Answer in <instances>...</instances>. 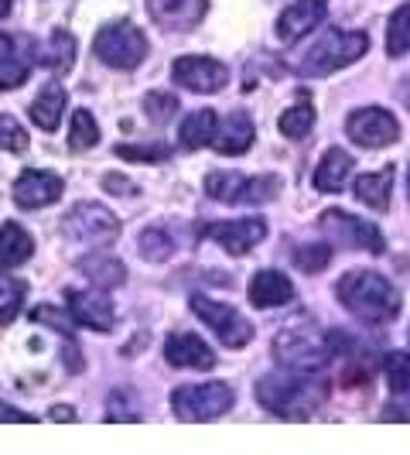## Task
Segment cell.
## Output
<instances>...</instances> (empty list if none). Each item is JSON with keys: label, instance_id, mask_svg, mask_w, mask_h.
Here are the masks:
<instances>
[{"label": "cell", "instance_id": "1", "mask_svg": "<svg viewBox=\"0 0 410 455\" xmlns=\"http://www.w3.org/2000/svg\"><path fill=\"white\" fill-rule=\"evenodd\" d=\"M325 394L328 384L315 380V370H277L256 384V401L271 414L291 421H304L325 401Z\"/></svg>", "mask_w": 410, "mask_h": 455}, {"label": "cell", "instance_id": "2", "mask_svg": "<svg viewBox=\"0 0 410 455\" xmlns=\"http://www.w3.org/2000/svg\"><path fill=\"white\" fill-rule=\"evenodd\" d=\"M335 295L356 319L363 322H390L400 312V295L393 291L387 277L376 271H352L339 277Z\"/></svg>", "mask_w": 410, "mask_h": 455}, {"label": "cell", "instance_id": "3", "mask_svg": "<svg viewBox=\"0 0 410 455\" xmlns=\"http://www.w3.org/2000/svg\"><path fill=\"white\" fill-rule=\"evenodd\" d=\"M369 48V38L363 31H328L315 48L301 59V76H332L339 68L359 62Z\"/></svg>", "mask_w": 410, "mask_h": 455}, {"label": "cell", "instance_id": "4", "mask_svg": "<svg viewBox=\"0 0 410 455\" xmlns=\"http://www.w3.org/2000/svg\"><path fill=\"white\" fill-rule=\"evenodd\" d=\"M92 52H96L110 68L130 72V68H137L144 62V55H147V38H144V31H140L137 24L114 21L96 31Z\"/></svg>", "mask_w": 410, "mask_h": 455}, {"label": "cell", "instance_id": "5", "mask_svg": "<svg viewBox=\"0 0 410 455\" xmlns=\"http://www.w3.org/2000/svg\"><path fill=\"white\" fill-rule=\"evenodd\" d=\"M171 408L178 421H216L233 408V387L223 380H209V384H192V387H178L171 394Z\"/></svg>", "mask_w": 410, "mask_h": 455}, {"label": "cell", "instance_id": "6", "mask_svg": "<svg viewBox=\"0 0 410 455\" xmlns=\"http://www.w3.org/2000/svg\"><path fill=\"white\" fill-rule=\"evenodd\" d=\"M205 192L219 203H271L280 192L277 175H240V172H209L205 175Z\"/></svg>", "mask_w": 410, "mask_h": 455}, {"label": "cell", "instance_id": "7", "mask_svg": "<svg viewBox=\"0 0 410 455\" xmlns=\"http://www.w3.org/2000/svg\"><path fill=\"white\" fill-rule=\"evenodd\" d=\"M273 360L288 370H321L332 360V349L311 329H288L273 339Z\"/></svg>", "mask_w": 410, "mask_h": 455}, {"label": "cell", "instance_id": "8", "mask_svg": "<svg viewBox=\"0 0 410 455\" xmlns=\"http://www.w3.org/2000/svg\"><path fill=\"white\" fill-rule=\"evenodd\" d=\"M62 229H66L68 240L75 243H114L120 236V220L106 205H96V203H79L66 220H62Z\"/></svg>", "mask_w": 410, "mask_h": 455}, {"label": "cell", "instance_id": "9", "mask_svg": "<svg viewBox=\"0 0 410 455\" xmlns=\"http://www.w3.org/2000/svg\"><path fill=\"white\" fill-rule=\"evenodd\" d=\"M319 227L325 236L339 240L342 247H352V251L383 253V247H387L383 233L373 227V223H366L359 216H349V212H342V209H325Z\"/></svg>", "mask_w": 410, "mask_h": 455}, {"label": "cell", "instance_id": "10", "mask_svg": "<svg viewBox=\"0 0 410 455\" xmlns=\"http://www.w3.org/2000/svg\"><path fill=\"white\" fill-rule=\"evenodd\" d=\"M192 312H195L229 349H243V346L253 339V325L243 319L233 305L212 301V298H205V295H192Z\"/></svg>", "mask_w": 410, "mask_h": 455}, {"label": "cell", "instance_id": "11", "mask_svg": "<svg viewBox=\"0 0 410 455\" xmlns=\"http://www.w3.org/2000/svg\"><path fill=\"white\" fill-rule=\"evenodd\" d=\"M345 134L352 137L359 148H387L400 137V124L390 110L380 107H363V110H352L345 120Z\"/></svg>", "mask_w": 410, "mask_h": 455}, {"label": "cell", "instance_id": "12", "mask_svg": "<svg viewBox=\"0 0 410 455\" xmlns=\"http://www.w3.org/2000/svg\"><path fill=\"white\" fill-rule=\"evenodd\" d=\"M171 79L192 92H219L229 83V68L205 55H182L171 66Z\"/></svg>", "mask_w": 410, "mask_h": 455}, {"label": "cell", "instance_id": "13", "mask_svg": "<svg viewBox=\"0 0 410 455\" xmlns=\"http://www.w3.org/2000/svg\"><path fill=\"white\" fill-rule=\"evenodd\" d=\"M202 236L216 240L219 247L233 257H243L250 253L264 236H267V220L260 216H247V220H236V223H209L202 229Z\"/></svg>", "mask_w": 410, "mask_h": 455}, {"label": "cell", "instance_id": "14", "mask_svg": "<svg viewBox=\"0 0 410 455\" xmlns=\"http://www.w3.org/2000/svg\"><path fill=\"white\" fill-rule=\"evenodd\" d=\"M62 192H66V182L55 172L28 168L14 182V203L21 209H42V205H51L55 199H62Z\"/></svg>", "mask_w": 410, "mask_h": 455}, {"label": "cell", "instance_id": "15", "mask_svg": "<svg viewBox=\"0 0 410 455\" xmlns=\"http://www.w3.org/2000/svg\"><path fill=\"white\" fill-rule=\"evenodd\" d=\"M328 0H295L280 18H277V38L295 45L304 35H311L321 21H325Z\"/></svg>", "mask_w": 410, "mask_h": 455}, {"label": "cell", "instance_id": "16", "mask_svg": "<svg viewBox=\"0 0 410 455\" xmlns=\"http://www.w3.org/2000/svg\"><path fill=\"white\" fill-rule=\"evenodd\" d=\"M68 308H72V319L86 329H96V332H110L116 322L114 301L103 288L96 291H68Z\"/></svg>", "mask_w": 410, "mask_h": 455}, {"label": "cell", "instance_id": "17", "mask_svg": "<svg viewBox=\"0 0 410 455\" xmlns=\"http://www.w3.org/2000/svg\"><path fill=\"white\" fill-rule=\"evenodd\" d=\"M209 0H147L151 18L168 31H188L205 18Z\"/></svg>", "mask_w": 410, "mask_h": 455}, {"label": "cell", "instance_id": "18", "mask_svg": "<svg viewBox=\"0 0 410 455\" xmlns=\"http://www.w3.org/2000/svg\"><path fill=\"white\" fill-rule=\"evenodd\" d=\"M164 360L171 366H182V370H212L216 353L199 336L178 332V336H168V342H164Z\"/></svg>", "mask_w": 410, "mask_h": 455}, {"label": "cell", "instance_id": "19", "mask_svg": "<svg viewBox=\"0 0 410 455\" xmlns=\"http://www.w3.org/2000/svg\"><path fill=\"white\" fill-rule=\"evenodd\" d=\"M253 120L250 114H243V110H236V114H229V120L223 127H216V137H212V148L219 151V155H243L247 148L253 144Z\"/></svg>", "mask_w": 410, "mask_h": 455}, {"label": "cell", "instance_id": "20", "mask_svg": "<svg viewBox=\"0 0 410 455\" xmlns=\"http://www.w3.org/2000/svg\"><path fill=\"white\" fill-rule=\"evenodd\" d=\"M295 298V284L280 271H260L250 281V301L256 308H277Z\"/></svg>", "mask_w": 410, "mask_h": 455}, {"label": "cell", "instance_id": "21", "mask_svg": "<svg viewBox=\"0 0 410 455\" xmlns=\"http://www.w3.org/2000/svg\"><path fill=\"white\" fill-rule=\"evenodd\" d=\"M79 271H83V277L90 284L103 288V291H114V288H120L127 281V267L116 257H106V253H86L79 260Z\"/></svg>", "mask_w": 410, "mask_h": 455}, {"label": "cell", "instance_id": "22", "mask_svg": "<svg viewBox=\"0 0 410 455\" xmlns=\"http://www.w3.org/2000/svg\"><path fill=\"white\" fill-rule=\"evenodd\" d=\"M349 172H352V155H345L339 148H328L315 168V188L319 192H342V185L349 182Z\"/></svg>", "mask_w": 410, "mask_h": 455}, {"label": "cell", "instance_id": "23", "mask_svg": "<svg viewBox=\"0 0 410 455\" xmlns=\"http://www.w3.org/2000/svg\"><path fill=\"white\" fill-rule=\"evenodd\" d=\"M31 253H35V240L28 236V229L18 227V223H4L0 227V271L31 260Z\"/></svg>", "mask_w": 410, "mask_h": 455}, {"label": "cell", "instance_id": "24", "mask_svg": "<svg viewBox=\"0 0 410 455\" xmlns=\"http://www.w3.org/2000/svg\"><path fill=\"white\" fill-rule=\"evenodd\" d=\"M62 110H66V92L59 83H51L45 90L35 96V103H31V120L42 127V131H55L59 127V120H62Z\"/></svg>", "mask_w": 410, "mask_h": 455}, {"label": "cell", "instance_id": "25", "mask_svg": "<svg viewBox=\"0 0 410 455\" xmlns=\"http://www.w3.org/2000/svg\"><path fill=\"white\" fill-rule=\"evenodd\" d=\"M216 127H219V120H216L212 110H195V114L185 116V124L178 127V144H182L185 151L205 148V144H212Z\"/></svg>", "mask_w": 410, "mask_h": 455}, {"label": "cell", "instance_id": "26", "mask_svg": "<svg viewBox=\"0 0 410 455\" xmlns=\"http://www.w3.org/2000/svg\"><path fill=\"white\" fill-rule=\"evenodd\" d=\"M390 188H393V168L373 172V175H359L356 179V199L366 203L369 209H387Z\"/></svg>", "mask_w": 410, "mask_h": 455}, {"label": "cell", "instance_id": "27", "mask_svg": "<svg viewBox=\"0 0 410 455\" xmlns=\"http://www.w3.org/2000/svg\"><path fill=\"white\" fill-rule=\"evenodd\" d=\"M311 127H315V107L301 96V103L280 116V134L291 137V140H301V137L311 134Z\"/></svg>", "mask_w": 410, "mask_h": 455}, {"label": "cell", "instance_id": "28", "mask_svg": "<svg viewBox=\"0 0 410 455\" xmlns=\"http://www.w3.org/2000/svg\"><path fill=\"white\" fill-rule=\"evenodd\" d=\"M28 298V284L21 277H0V325L14 322V315L24 308Z\"/></svg>", "mask_w": 410, "mask_h": 455}, {"label": "cell", "instance_id": "29", "mask_svg": "<svg viewBox=\"0 0 410 455\" xmlns=\"http://www.w3.org/2000/svg\"><path fill=\"white\" fill-rule=\"evenodd\" d=\"M99 140V127L92 120L90 110H75L72 114V127H68V148L72 151H86V148H96Z\"/></svg>", "mask_w": 410, "mask_h": 455}, {"label": "cell", "instance_id": "30", "mask_svg": "<svg viewBox=\"0 0 410 455\" xmlns=\"http://www.w3.org/2000/svg\"><path fill=\"white\" fill-rule=\"evenodd\" d=\"M72 59H75V45H72V35L62 31V28H55L51 31V42H48V52L42 55V62L48 68H55V72H66L72 66Z\"/></svg>", "mask_w": 410, "mask_h": 455}, {"label": "cell", "instance_id": "31", "mask_svg": "<svg viewBox=\"0 0 410 455\" xmlns=\"http://www.w3.org/2000/svg\"><path fill=\"white\" fill-rule=\"evenodd\" d=\"M407 48H410V4H404V7H397V14L390 18L387 52L393 55V59H400Z\"/></svg>", "mask_w": 410, "mask_h": 455}, {"label": "cell", "instance_id": "32", "mask_svg": "<svg viewBox=\"0 0 410 455\" xmlns=\"http://www.w3.org/2000/svg\"><path fill=\"white\" fill-rule=\"evenodd\" d=\"M383 373H387V384H390L393 394L410 390V356L407 353H387V360H383Z\"/></svg>", "mask_w": 410, "mask_h": 455}, {"label": "cell", "instance_id": "33", "mask_svg": "<svg viewBox=\"0 0 410 455\" xmlns=\"http://www.w3.org/2000/svg\"><path fill=\"white\" fill-rule=\"evenodd\" d=\"M140 253H144L147 260H168V257L175 253V240H171L164 229H144V236H140Z\"/></svg>", "mask_w": 410, "mask_h": 455}, {"label": "cell", "instance_id": "34", "mask_svg": "<svg viewBox=\"0 0 410 455\" xmlns=\"http://www.w3.org/2000/svg\"><path fill=\"white\" fill-rule=\"evenodd\" d=\"M0 151H14V155L28 151V134L11 114H0Z\"/></svg>", "mask_w": 410, "mask_h": 455}, {"label": "cell", "instance_id": "35", "mask_svg": "<svg viewBox=\"0 0 410 455\" xmlns=\"http://www.w3.org/2000/svg\"><path fill=\"white\" fill-rule=\"evenodd\" d=\"M328 260H332V251H328L325 243H304V247L295 253V264L304 274L325 271V267H328Z\"/></svg>", "mask_w": 410, "mask_h": 455}, {"label": "cell", "instance_id": "36", "mask_svg": "<svg viewBox=\"0 0 410 455\" xmlns=\"http://www.w3.org/2000/svg\"><path fill=\"white\" fill-rule=\"evenodd\" d=\"M31 322L48 325V329L62 332L66 339H72V322H68V315H66V312H59V308H51V305H38V308L31 312Z\"/></svg>", "mask_w": 410, "mask_h": 455}, {"label": "cell", "instance_id": "37", "mask_svg": "<svg viewBox=\"0 0 410 455\" xmlns=\"http://www.w3.org/2000/svg\"><path fill=\"white\" fill-rule=\"evenodd\" d=\"M114 155H120V158H127V161L158 164V161H168V148H161V144H154V148H134V144H120Z\"/></svg>", "mask_w": 410, "mask_h": 455}, {"label": "cell", "instance_id": "38", "mask_svg": "<svg viewBox=\"0 0 410 455\" xmlns=\"http://www.w3.org/2000/svg\"><path fill=\"white\" fill-rule=\"evenodd\" d=\"M144 110L154 116V120H168V116L178 110V100H175V96H168V92H151V96H147V103H144Z\"/></svg>", "mask_w": 410, "mask_h": 455}, {"label": "cell", "instance_id": "39", "mask_svg": "<svg viewBox=\"0 0 410 455\" xmlns=\"http://www.w3.org/2000/svg\"><path fill=\"white\" fill-rule=\"evenodd\" d=\"M28 79V66H0V90H14Z\"/></svg>", "mask_w": 410, "mask_h": 455}, {"label": "cell", "instance_id": "40", "mask_svg": "<svg viewBox=\"0 0 410 455\" xmlns=\"http://www.w3.org/2000/svg\"><path fill=\"white\" fill-rule=\"evenodd\" d=\"M383 421H410V397L407 401H397L393 408L383 411Z\"/></svg>", "mask_w": 410, "mask_h": 455}, {"label": "cell", "instance_id": "41", "mask_svg": "<svg viewBox=\"0 0 410 455\" xmlns=\"http://www.w3.org/2000/svg\"><path fill=\"white\" fill-rule=\"evenodd\" d=\"M0 421H35V414H24V411L11 408V404L0 401Z\"/></svg>", "mask_w": 410, "mask_h": 455}, {"label": "cell", "instance_id": "42", "mask_svg": "<svg viewBox=\"0 0 410 455\" xmlns=\"http://www.w3.org/2000/svg\"><path fill=\"white\" fill-rule=\"evenodd\" d=\"M127 182H130V179H120V175H106V179H103V185H106L110 192H120V196H123V192H127V196L134 192V185H127Z\"/></svg>", "mask_w": 410, "mask_h": 455}, {"label": "cell", "instance_id": "43", "mask_svg": "<svg viewBox=\"0 0 410 455\" xmlns=\"http://www.w3.org/2000/svg\"><path fill=\"white\" fill-rule=\"evenodd\" d=\"M11 55H14V42H11V38H7L4 31H0V66H4V62H7Z\"/></svg>", "mask_w": 410, "mask_h": 455}, {"label": "cell", "instance_id": "44", "mask_svg": "<svg viewBox=\"0 0 410 455\" xmlns=\"http://www.w3.org/2000/svg\"><path fill=\"white\" fill-rule=\"evenodd\" d=\"M51 418H55V421H75V411H72V408H55V411H51Z\"/></svg>", "mask_w": 410, "mask_h": 455}, {"label": "cell", "instance_id": "45", "mask_svg": "<svg viewBox=\"0 0 410 455\" xmlns=\"http://www.w3.org/2000/svg\"><path fill=\"white\" fill-rule=\"evenodd\" d=\"M11 7H14V0H0V18H7V14H11Z\"/></svg>", "mask_w": 410, "mask_h": 455}, {"label": "cell", "instance_id": "46", "mask_svg": "<svg viewBox=\"0 0 410 455\" xmlns=\"http://www.w3.org/2000/svg\"><path fill=\"white\" fill-rule=\"evenodd\" d=\"M407 199H410V175H407Z\"/></svg>", "mask_w": 410, "mask_h": 455}]
</instances>
